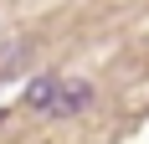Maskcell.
Segmentation results:
<instances>
[{
  "mask_svg": "<svg viewBox=\"0 0 149 144\" xmlns=\"http://www.w3.org/2000/svg\"><path fill=\"white\" fill-rule=\"evenodd\" d=\"M88 103H93V82H82V77H62V87H57V98H52L46 113H52V118H72V113H82Z\"/></svg>",
  "mask_w": 149,
  "mask_h": 144,
  "instance_id": "obj_1",
  "label": "cell"
},
{
  "mask_svg": "<svg viewBox=\"0 0 149 144\" xmlns=\"http://www.w3.org/2000/svg\"><path fill=\"white\" fill-rule=\"evenodd\" d=\"M57 87H62V77H31V87H26V108H52Z\"/></svg>",
  "mask_w": 149,
  "mask_h": 144,
  "instance_id": "obj_2",
  "label": "cell"
},
{
  "mask_svg": "<svg viewBox=\"0 0 149 144\" xmlns=\"http://www.w3.org/2000/svg\"><path fill=\"white\" fill-rule=\"evenodd\" d=\"M26 62H31V46L26 41H10L5 52H0V77H5V72H21Z\"/></svg>",
  "mask_w": 149,
  "mask_h": 144,
  "instance_id": "obj_3",
  "label": "cell"
},
{
  "mask_svg": "<svg viewBox=\"0 0 149 144\" xmlns=\"http://www.w3.org/2000/svg\"><path fill=\"white\" fill-rule=\"evenodd\" d=\"M0 118H5V113H0Z\"/></svg>",
  "mask_w": 149,
  "mask_h": 144,
  "instance_id": "obj_4",
  "label": "cell"
}]
</instances>
